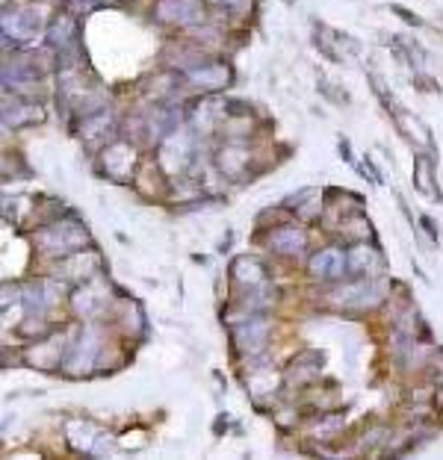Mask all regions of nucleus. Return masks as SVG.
Here are the masks:
<instances>
[{
    "mask_svg": "<svg viewBox=\"0 0 443 460\" xmlns=\"http://www.w3.org/2000/svg\"><path fill=\"white\" fill-rule=\"evenodd\" d=\"M39 242L48 254L68 257V254H77L80 248L89 245V234H86V227L77 224V222H60V224H53L48 230H41Z\"/></svg>",
    "mask_w": 443,
    "mask_h": 460,
    "instance_id": "f257e3e1",
    "label": "nucleus"
},
{
    "mask_svg": "<svg viewBox=\"0 0 443 460\" xmlns=\"http://www.w3.org/2000/svg\"><path fill=\"white\" fill-rule=\"evenodd\" d=\"M98 351H101V330H98V327H86L83 334H80V339H77V345L68 354V366H65L68 375H80V372L89 369L95 363Z\"/></svg>",
    "mask_w": 443,
    "mask_h": 460,
    "instance_id": "f03ea898",
    "label": "nucleus"
},
{
    "mask_svg": "<svg viewBox=\"0 0 443 460\" xmlns=\"http://www.w3.org/2000/svg\"><path fill=\"white\" fill-rule=\"evenodd\" d=\"M384 298V283H349L346 290H340V295H334L337 304L343 307H355V310H364V307H376L378 301Z\"/></svg>",
    "mask_w": 443,
    "mask_h": 460,
    "instance_id": "7ed1b4c3",
    "label": "nucleus"
},
{
    "mask_svg": "<svg viewBox=\"0 0 443 460\" xmlns=\"http://www.w3.org/2000/svg\"><path fill=\"white\" fill-rule=\"evenodd\" d=\"M266 337H269V322L260 319V316H254V319L249 316L246 322L234 327V339L239 345V351H249V354L260 351L266 345Z\"/></svg>",
    "mask_w": 443,
    "mask_h": 460,
    "instance_id": "20e7f679",
    "label": "nucleus"
},
{
    "mask_svg": "<svg viewBox=\"0 0 443 460\" xmlns=\"http://www.w3.org/2000/svg\"><path fill=\"white\" fill-rule=\"evenodd\" d=\"M310 271H313V275H317L319 280H337V278H343V271H346V251H340V248H325V251H319V254H313Z\"/></svg>",
    "mask_w": 443,
    "mask_h": 460,
    "instance_id": "39448f33",
    "label": "nucleus"
},
{
    "mask_svg": "<svg viewBox=\"0 0 443 460\" xmlns=\"http://www.w3.org/2000/svg\"><path fill=\"white\" fill-rule=\"evenodd\" d=\"M346 269L352 275H366V271H376L381 269V257L373 245H366V242H358L355 248L346 251Z\"/></svg>",
    "mask_w": 443,
    "mask_h": 460,
    "instance_id": "423d86ee",
    "label": "nucleus"
},
{
    "mask_svg": "<svg viewBox=\"0 0 443 460\" xmlns=\"http://www.w3.org/2000/svg\"><path fill=\"white\" fill-rule=\"evenodd\" d=\"M269 245H272L278 254H302L305 248V234L298 227H278L269 234Z\"/></svg>",
    "mask_w": 443,
    "mask_h": 460,
    "instance_id": "0eeeda50",
    "label": "nucleus"
},
{
    "mask_svg": "<svg viewBox=\"0 0 443 460\" xmlns=\"http://www.w3.org/2000/svg\"><path fill=\"white\" fill-rule=\"evenodd\" d=\"M104 304H107V292H104L101 283L83 286V290L74 295V307H77V313H83V316H95Z\"/></svg>",
    "mask_w": 443,
    "mask_h": 460,
    "instance_id": "6e6552de",
    "label": "nucleus"
},
{
    "mask_svg": "<svg viewBox=\"0 0 443 460\" xmlns=\"http://www.w3.org/2000/svg\"><path fill=\"white\" fill-rule=\"evenodd\" d=\"M234 278L239 283L260 286L266 280V271L260 269V263H257V260H251V257H239V260H234Z\"/></svg>",
    "mask_w": 443,
    "mask_h": 460,
    "instance_id": "1a4fd4ad",
    "label": "nucleus"
},
{
    "mask_svg": "<svg viewBox=\"0 0 443 460\" xmlns=\"http://www.w3.org/2000/svg\"><path fill=\"white\" fill-rule=\"evenodd\" d=\"M131 160H133V154L127 151L124 145H112V148H107V154H104L107 171H110V175H116V177H121V175H127V171H131Z\"/></svg>",
    "mask_w": 443,
    "mask_h": 460,
    "instance_id": "9d476101",
    "label": "nucleus"
},
{
    "mask_svg": "<svg viewBox=\"0 0 443 460\" xmlns=\"http://www.w3.org/2000/svg\"><path fill=\"white\" fill-rule=\"evenodd\" d=\"M414 183H417L420 192L440 198V189H435V186H432V160H428L425 154H417V175H414Z\"/></svg>",
    "mask_w": 443,
    "mask_h": 460,
    "instance_id": "9b49d317",
    "label": "nucleus"
},
{
    "mask_svg": "<svg viewBox=\"0 0 443 460\" xmlns=\"http://www.w3.org/2000/svg\"><path fill=\"white\" fill-rule=\"evenodd\" d=\"M246 160H249V154L242 148H222V154H219V165L225 175H239Z\"/></svg>",
    "mask_w": 443,
    "mask_h": 460,
    "instance_id": "f8f14e48",
    "label": "nucleus"
},
{
    "mask_svg": "<svg viewBox=\"0 0 443 460\" xmlns=\"http://www.w3.org/2000/svg\"><path fill=\"white\" fill-rule=\"evenodd\" d=\"M192 83L201 89H219L227 83V71L225 68H204V71H192Z\"/></svg>",
    "mask_w": 443,
    "mask_h": 460,
    "instance_id": "ddd939ff",
    "label": "nucleus"
},
{
    "mask_svg": "<svg viewBox=\"0 0 443 460\" xmlns=\"http://www.w3.org/2000/svg\"><path fill=\"white\" fill-rule=\"evenodd\" d=\"M41 112L39 107H15V109H4V121L6 124H12V127H21V124H27V121H39L41 119Z\"/></svg>",
    "mask_w": 443,
    "mask_h": 460,
    "instance_id": "4468645a",
    "label": "nucleus"
},
{
    "mask_svg": "<svg viewBox=\"0 0 443 460\" xmlns=\"http://www.w3.org/2000/svg\"><path fill=\"white\" fill-rule=\"evenodd\" d=\"M317 204H319V198H317V192H313V189H302L298 195H293V198L287 201V207H296L302 215H313Z\"/></svg>",
    "mask_w": 443,
    "mask_h": 460,
    "instance_id": "2eb2a0df",
    "label": "nucleus"
},
{
    "mask_svg": "<svg viewBox=\"0 0 443 460\" xmlns=\"http://www.w3.org/2000/svg\"><path fill=\"white\" fill-rule=\"evenodd\" d=\"M39 354H48L51 363H60V342H41V345H36L33 357H39Z\"/></svg>",
    "mask_w": 443,
    "mask_h": 460,
    "instance_id": "dca6fc26",
    "label": "nucleus"
},
{
    "mask_svg": "<svg viewBox=\"0 0 443 460\" xmlns=\"http://www.w3.org/2000/svg\"><path fill=\"white\" fill-rule=\"evenodd\" d=\"M272 384H275V378H272V375H269V378H257V375H251V390H254V393L272 390Z\"/></svg>",
    "mask_w": 443,
    "mask_h": 460,
    "instance_id": "f3484780",
    "label": "nucleus"
}]
</instances>
